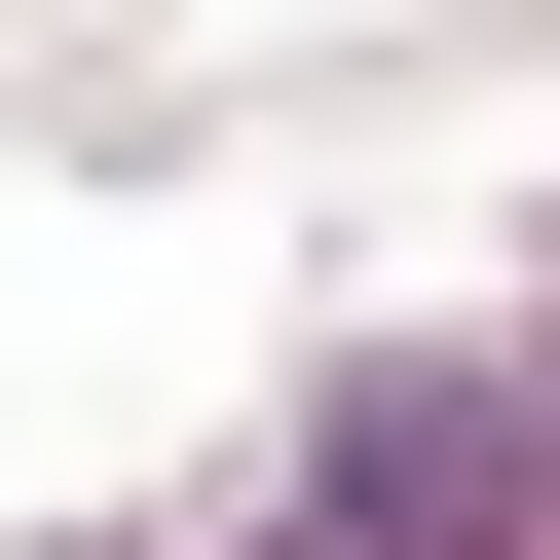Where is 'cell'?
Returning a JSON list of instances; mask_svg holds the SVG:
<instances>
[{
    "label": "cell",
    "mask_w": 560,
    "mask_h": 560,
    "mask_svg": "<svg viewBox=\"0 0 560 560\" xmlns=\"http://www.w3.org/2000/svg\"><path fill=\"white\" fill-rule=\"evenodd\" d=\"M523 374H337V448H300V560H523Z\"/></svg>",
    "instance_id": "obj_1"
},
{
    "label": "cell",
    "mask_w": 560,
    "mask_h": 560,
    "mask_svg": "<svg viewBox=\"0 0 560 560\" xmlns=\"http://www.w3.org/2000/svg\"><path fill=\"white\" fill-rule=\"evenodd\" d=\"M523 448H560V374H523Z\"/></svg>",
    "instance_id": "obj_2"
}]
</instances>
